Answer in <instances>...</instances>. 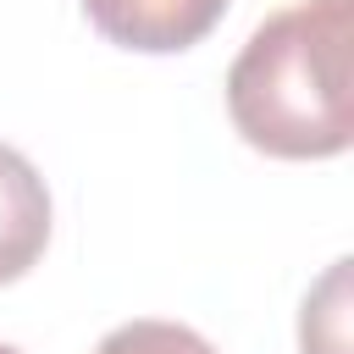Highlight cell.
I'll return each mask as SVG.
<instances>
[{
    "mask_svg": "<svg viewBox=\"0 0 354 354\" xmlns=\"http://www.w3.org/2000/svg\"><path fill=\"white\" fill-rule=\"evenodd\" d=\"M83 17L122 50L177 55L227 17V0H83Z\"/></svg>",
    "mask_w": 354,
    "mask_h": 354,
    "instance_id": "cell-2",
    "label": "cell"
},
{
    "mask_svg": "<svg viewBox=\"0 0 354 354\" xmlns=\"http://www.w3.org/2000/svg\"><path fill=\"white\" fill-rule=\"evenodd\" d=\"M0 354H22V348H11V343H0Z\"/></svg>",
    "mask_w": 354,
    "mask_h": 354,
    "instance_id": "cell-5",
    "label": "cell"
},
{
    "mask_svg": "<svg viewBox=\"0 0 354 354\" xmlns=\"http://www.w3.org/2000/svg\"><path fill=\"white\" fill-rule=\"evenodd\" d=\"M354 0H293L266 17L227 66V116L260 155L332 160L354 138L348 111Z\"/></svg>",
    "mask_w": 354,
    "mask_h": 354,
    "instance_id": "cell-1",
    "label": "cell"
},
{
    "mask_svg": "<svg viewBox=\"0 0 354 354\" xmlns=\"http://www.w3.org/2000/svg\"><path fill=\"white\" fill-rule=\"evenodd\" d=\"M50 243V188L33 160L0 144V288L28 277Z\"/></svg>",
    "mask_w": 354,
    "mask_h": 354,
    "instance_id": "cell-3",
    "label": "cell"
},
{
    "mask_svg": "<svg viewBox=\"0 0 354 354\" xmlns=\"http://www.w3.org/2000/svg\"><path fill=\"white\" fill-rule=\"evenodd\" d=\"M94 354H216V348L177 321H122L100 337Z\"/></svg>",
    "mask_w": 354,
    "mask_h": 354,
    "instance_id": "cell-4",
    "label": "cell"
}]
</instances>
